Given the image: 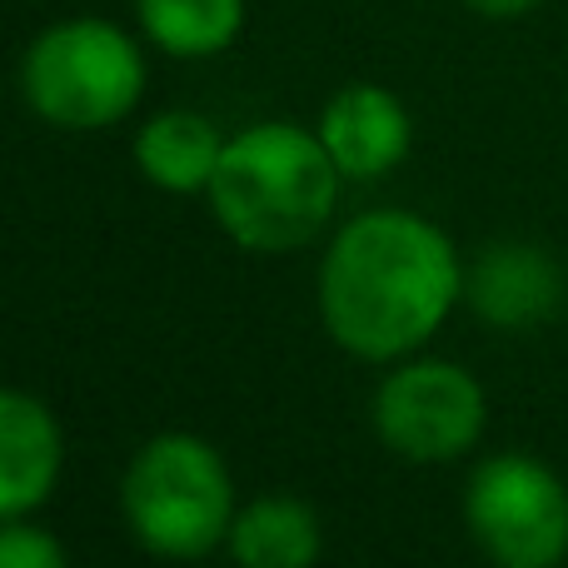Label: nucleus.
Instances as JSON below:
<instances>
[{"instance_id": "f257e3e1", "label": "nucleus", "mask_w": 568, "mask_h": 568, "mask_svg": "<svg viewBox=\"0 0 568 568\" xmlns=\"http://www.w3.org/2000/svg\"><path fill=\"white\" fill-rule=\"evenodd\" d=\"M464 300V260L434 220L369 210L329 240L320 265V320L339 349L369 364L414 354Z\"/></svg>"}, {"instance_id": "f03ea898", "label": "nucleus", "mask_w": 568, "mask_h": 568, "mask_svg": "<svg viewBox=\"0 0 568 568\" xmlns=\"http://www.w3.org/2000/svg\"><path fill=\"white\" fill-rule=\"evenodd\" d=\"M339 180L344 175L324 150L320 130H304L294 120H260L225 140L205 195L235 245L284 255L310 245L329 225Z\"/></svg>"}, {"instance_id": "7ed1b4c3", "label": "nucleus", "mask_w": 568, "mask_h": 568, "mask_svg": "<svg viewBox=\"0 0 568 568\" xmlns=\"http://www.w3.org/2000/svg\"><path fill=\"white\" fill-rule=\"evenodd\" d=\"M120 509L140 549L160 559H205L230 539L240 504L215 444L195 434H155L120 479Z\"/></svg>"}, {"instance_id": "20e7f679", "label": "nucleus", "mask_w": 568, "mask_h": 568, "mask_svg": "<svg viewBox=\"0 0 568 568\" xmlns=\"http://www.w3.org/2000/svg\"><path fill=\"white\" fill-rule=\"evenodd\" d=\"M145 50L130 30L100 16L55 20L20 60L26 105L60 130H105L145 100Z\"/></svg>"}, {"instance_id": "39448f33", "label": "nucleus", "mask_w": 568, "mask_h": 568, "mask_svg": "<svg viewBox=\"0 0 568 568\" xmlns=\"http://www.w3.org/2000/svg\"><path fill=\"white\" fill-rule=\"evenodd\" d=\"M464 524L494 568H559L568 484L534 454H494L464 484Z\"/></svg>"}, {"instance_id": "423d86ee", "label": "nucleus", "mask_w": 568, "mask_h": 568, "mask_svg": "<svg viewBox=\"0 0 568 568\" xmlns=\"http://www.w3.org/2000/svg\"><path fill=\"white\" fill-rule=\"evenodd\" d=\"M489 419L479 379L454 359L399 364L374 394V434L409 464H449L469 454Z\"/></svg>"}, {"instance_id": "0eeeda50", "label": "nucleus", "mask_w": 568, "mask_h": 568, "mask_svg": "<svg viewBox=\"0 0 568 568\" xmlns=\"http://www.w3.org/2000/svg\"><path fill=\"white\" fill-rule=\"evenodd\" d=\"M320 140L344 180H379L404 165L414 145V120L404 100L384 85H344L320 110Z\"/></svg>"}, {"instance_id": "6e6552de", "label": "nucleus", "mask_w": 568, "mask_h": 568, "mask_svg": "<svg viewBox=\"0 0 568 568\" xmlns=\"http://www.w3.org/2000/svg\"><path fill=\"white\" fill-rule=\"evenodd\" d=\"M464 294H469L474 314L484 324L529 329V324H544L564 304V270L549 250L504 240L464 270Z\"/></svg>"}, {"instance_id": "1a4fd4ad", "label": "nucleus", "mask_w": 568, "mask_h": 568, "mask_svg": "<svg viewBox=\"0 0 568 568\" xmlns=\"http://www.w3.org/2000/svg\"><path fill=\"white\" fill-rule=\"evenodd\" d=\"M65 469L60 419L20 389H0V524L30 519L55 494Z\"/></svg>"}, {"instance_id": "9d476101", "label": "nucleus", "mask_w": 568, "mask_h": 568, "mask_svg": "<svg viewBox=\"0 0 568 568\" xmlns=\"http://www.w3.org/2000/svg\"><path fill=\"white\" fill-rule=\"evenodd\" d=\"M220 125L200 110H160L135 135V170L165 195H205L225 155Z\"/></svg>"}, {"instance_id": "9b49d317", "label": "nucleus", "mask_w": 568, "mask_h": 568, "mask_svg": "<svg viewBox=\"0 0 568 568\" xmlns=\"http://www.w3.org/2000/svg\"><path fill=\"white\" fill-rule=\"evenodd\" d=\"M230 559L240 568H314L320 559V519L294 494L250 499L230 524Z\"/></svg>"}, {"instance_id": "f8f14e48", "label": "nucleus", "mask_w": 568, "mask_h": 568, "mask_svg": "<svg viewBox=\"0 0 568 568\" xmlns=\"http://www.w3.org/2000/svg\"><path fill=\"white\" fill-rule=\"evenodd\" d=\"M135 20L155 50L175 60H210L245 30V0H135Z\"/></svg>"}, {"instance_id": "ddd939ff", "label": "nucleus", "mask_w": 568, "mask_h": 568, "mask_svg": "<svg viewBox=\"0 0 568 568\" xmlns=\"http://www.w3.org/2000/svg\"><path fill=\"white\" fill-rule=\"evenodd\" d=\"M0 568H70V559L50 529L30 519H6L0 524Z\"/></svg>"}, {"instance_id": "4468645a", "label": "nucleus", "mask_w": 568, "mask_h": 568, "mask_svg": "<svg viewBox=\"0 0 568 568\" xmlns=\"http://www.w3.org/2000/svg\"><path fill=\"white\" fill-rule=\"evenodd\" d=\"M464 6L484 20H519V16H529V10H539L544 0H464Z\"/></svg>"}]
</instances>
